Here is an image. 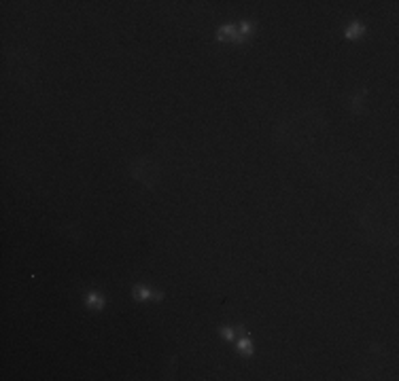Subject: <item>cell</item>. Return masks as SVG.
Masks as SVG:
<instances>
[{"instance_id":"cell-4","label":"cell","mask_w":399,"mask_h":381,"mask_svg":"<svg viewBox=\"0 0 399 381\" xmlns=\"http://www.w3.org/2000/svg\"><path fill=\"white\" fill-rule=\"evenodd\" d=\"M104 305H107V301H104L102 295H98V292H90L85 298V307L87 309H93V312H102Z\"/></svg>"},{"instance_id":"cell-9","label":"cell","mask_w":399,"mask_h":381,"mask_svg":"<svg viewBox=\"0 0 399 381\" xmlns=\"http://www.w3.org/2000/svg\"><path fill=\"white\" fill-rule=\"evenodd\" d=\"M363 98H365V91H361V93H357V96L350 99V104H353V108L355 110H359L361 108V104H363Z\"/></svg>"},{"instance_id":"cell-8","label":"cell","mask_w":399,"mask_h":381,"mask_svg":"<svg viewBox=\"0 0 399 381\" xmlns=\"http://www.w3.org/2000/svg\"><path fill=\"white\" fill-rule=\"evenodd\" d=\"M221 337L225 339V341H236V332H234V328H230V326L221 328Z\"/></svg>"},{"instance_id":"cell-6","label":"cell","mask_w":399,"mask_h":381,"mask_svg":"<svg viewBox=\"0 0 399 381\" xmlns=\"http://www.w3.org/2000/svg\"><path fill=\"white\" fill-rule=\"evenodd\" d=\"M236 348L242 356H253L255 354V348H253V341L249 337H242L240 341H236Z\"/></svg>"},{"instance_id":"cell-7","label":"cell","mask_w":399,"mask_h":381,"mask_svg":"<svg viewBox=\"0 0 399 381\" xmlns=\"http://www.w3.org/2000/svg\"><path fill=\"white\" fill-rule=\"evenodd\" d=\"M253 32H255V23H251V21H242V23H240L238 34H240V36H242L244 40H249L251 36H253Z\"/></svg>"},{"instance_id":"cell-5","label":"cell","mask_w":399,"mask_h":381,"mask_svg":"<svg viewBox=\"0 0 399 381\" xmlns=\"http://www.w3.org/2000/svg\"><path fill=\"white\" fill-rule=\"evenodd\" d=\"M363 34H365V26H363V23H359V21H353L348 28H346V34H344V36L348 38V40H359V38H363Z\"/></svg>"},{"instance_id":"cell-2","label":"cell","mask_w":399,"mask_h":381,"mask_svg":"<svg viewBox=\"0 0 399 381\" xmlns=\"http://www.w3.org/2000/svg\"><path fill=\"white\" fill-rule=\"evenodd\" d=\"M132 297L136 298V301H162L163 298V295L162 292H157V290H153V288H149V286H145V284H136L132 288Z\"/></svg>"},{"instance_id":"cell-3","label":"cell","mask_w":399,"mask_h":381,"mask_svg":"<svg viewBox=\"0 0 399 381\" xmlns=\"http://www.w3.org/2000/svg\"><path fill=\"white\" fill-rule=\"evenodd\" d=\"M217 40H221V43H225V40H232V43H246L232 23H225V26L219 28V32H217Z\"/></svg>"},{"instance_id":"cell-1","label":"cell","mask_w":399,"mask_h":381,"mask_svg":"<svg viewBox=\"0 0 399 381\" xmlns=\"http://www.w3.org/2000/svg\"><path fill=\"white\" fill-rule=\"evenodd\" d=\"M132 174H134V178H138L145 186H149L151 189V186H153V180L151 178H155L157 176V169L153 167V163H149L146 159H140L132 166Z\"/></svg>"}]
</instances>
